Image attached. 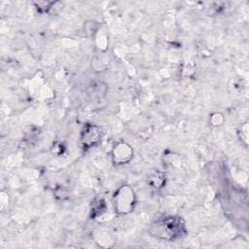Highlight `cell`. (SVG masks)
<instances>
[{
	"instance_id": "cell-1",
	"label": "cell",
	"mask_w": 249,
	"mask_h": 249,
	"mask_svg": "<svg viewBox=\"0 0 249 249\" xmlns=\"http://www.w3.org/2000/svg\"><path fill=\"white\" fill-rule=\"evenodd\" d=\"M183 221L178 217H165L158 221L151 230V234L161 239L172 240L185 233Z\"/></svg>"
},
{
	"instance_id": "cell-2",
	"label": "cell",
	"mask_w": 249,
	"mask_h": 249,
	"mask_svg": "<svg viewBox=\"0 0 249 249\" xmlns=\"http://www.w3.org/2000/svg\"><path fill=\"white\" fill-rule=\"evenodd\" d=\"M134 203V194L133 191L128 186H123L115 196L116 209L120 213L129 212Z\"/></svg>"
},
{
	"instance_id": "cell-3",
	"label": "cell",
	"mask_w": 249,
	"mask_h": 249,
	"mask_svg": "<svg viewBox=\"0 0 249 249\" xmlns=\"http://www.w3.org/2000/svg\"><path fill=\"white\" fill-rule=\"evenodd\" d=\"M132 154L133 152L127 144L120 143L113 151V159L117 164H124L131 160Z\"/></svg>"
},
{
	"instance_id": "cell-4",
	"label": "cell",
	"mask_w": 249,
	"mask_h": 249,
	"mask_svg": "<svg viewBox=\"0 0 249 249\" xmlns=\"http://www.w3.org/2000/svg\"><path fill=\"white\" fill-rule=\"evenodd\" d=\"M100 131L94 125L85 126L84 131L82 132V143L85 147H91L99 141Z\"/></svg>"
}]
</instances>
